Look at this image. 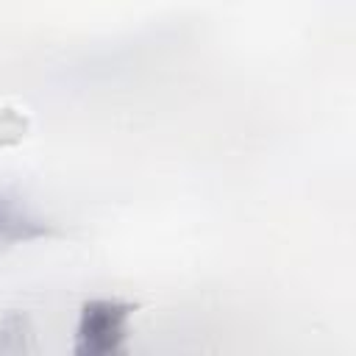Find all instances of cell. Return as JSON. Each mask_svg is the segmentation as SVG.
Listing matches in <instances>:
<instances>
[{
    "mask_svg": "<svg viewBox=\"0 0 356 356\" xmlns=\"http://www.w3.org/2000/svg\"><path fill=\"white\" fill-rule=\"evenodd\" d=\"M47 234H50V225L44 220H39V217L28 214L25 209L0 197V248L33 242V239H42Z\"/></svg>",
    "mask_w": 356,
    "mask_h": 356,
    "instance_id": "cell-2",
    "label": "cell"
},
{
    "mask_svg": "<svg viewBox=\"0 0 356 356\" xmlns=\"http://www.w3.org/2000/svg\"><path fill=\"white\" fill-rule=\"evenodd\" d=\"M31 348V323L19 312L0 314V353L6 350H28Z\"/></svg>",
    "mask_w": 356,
    "mask_h": 356,
    "instance_id": "cell-3",
    "label": "cell"
},
{
    "mask_svg": "<svg viewBox=\"0 0 356 356\" xmlns=\"http://www.w3.org/2000/svg\"><path fill=\"white\" fill-rule=\"evenodd\" d=\"M131 306L108 298L83 303L75 325V353L81 356H108L117 353L128 331Z\"/></svg>",
    "mask_w": 356,
    "mask_h": 356,
    "instance_id": "cell-1",
    "label": "cell"
}]
</instances>
